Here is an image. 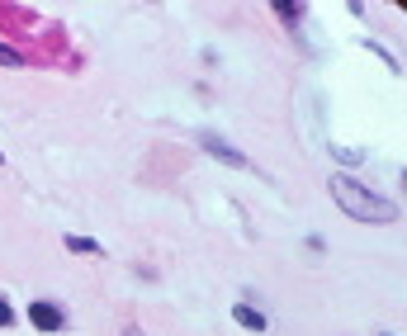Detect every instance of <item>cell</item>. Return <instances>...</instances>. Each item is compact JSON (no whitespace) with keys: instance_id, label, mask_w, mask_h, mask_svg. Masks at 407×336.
<instances>
[{"instance_id":"obj_1","label":"cell","mask_w":407,"mask_h":336,"mask_svg":"<svg viewBox=\"0 0 407 336\" xmlns=\"http://www.w3.org/2000/svg\"><path fill=\"white\" fill-rule=\"evenodd\" d=\"M331 199H336L341 213L355 218V223H393V218H398V204H393V199L374 194L370 185H360V180H350V176H331Z\"/></svg>"},{"instance_id":"obj_2","label":"cell","mask_w":407,"mask_h":336,"mask_svg":"<svg viewBox=\"0 0 407 336\" xmlns=\"http://www.w3.org/2000/svg\"><path fill=\"white\" fill-rule=\"evenodd\" d=\"M29 322L38 327V332H62L66 327L62 308H52V304H29Z\"/></svg>"},{"instance_id":"obj_3","label":"cell","mask_w":407,"mask_h":336,"mask_svg":"<svg viewBox=\"0 0 407 336\" xmlns=\"http://www.w3.org/2000/svg\"><path fill=\"white\" fill-rule=\"evenodd\" d=\"M204 152H208V157H218V161H228V166H247V157H242L232 143L213 138V133H204Z\"/></svg>"},{"instance_id":"obj_4","label":"cell","mask_w":407,"mask_h":336,"mask_svg":"<svg viewBox=\"0 0 407 336\" xmlns=\"http://www.w3.org/2000/svg\"><path fill=\"white\" fill-rule=\"evenodd\" d=\"M232 318H237V327H247V332H266V313H261V308H251V304H237Z\"/></svg>"},{"instance_id":"obj_5","label":"cell","mask_w":407,"mask_h":336,"mask_svg":"<svg viewBox=\"0 0 407 336\" xmlns=\"http://www.w3.org/2000/svg\"><path fill=\"white\" fill-rule=\"evenodd\" d=\"M66 251H81V256H100L105 246H100V241H90V237H66Z\"/></svg>"},{"instance_id":"obj_6","label":"cell","mask_w":407,"mask_h":336,"mask_svg":"<svg viewBox=\"0 0 407 336\" xmlns=\"http://www.w3.org/2000/svg\"><path fill=\"white\" fill-rule=\"evenodd\" d=\"M0 62H5V66H24V57H19L15 48H5V43H0Z\"/></svg>"},{"instance_id":"obj_7","label":"cell","mask_w":407,"mask_h":336,"mask_svg":"<svg viewBox=\"0 0 407 336\" xmlns=\"http://www.w3.org/2000/svg\"><path fill=\"white\" fill-rule=\"evenodd\" d=\"M10 322H15V308H10L5 299H0V327H10Z\"/></svg>"},{"instance_id":"obj_8","label":"cell","mask_w":407,"mask_h":336,"mask_svg":"<svg viewBox=\"0 0 407 336\" xmlns=\"http://www.w3.org/2000/svg\"><path fill=\"white\" fill-rule=\"evenodd\" d=\"M124 336H142V332H138V327H128V332H124Z\"/></svg>"},{"instance_id":"obj_9","label":"cell","mask_w":407,"mask_h":336,"mask_svg":"<svg viewBox=\"0 0 407 336\" xmlns=\"http://www.w3.org/2000/svg\"><path fill=\"white\" fill-rule=\"evenodd\" d=\"M0 161H5V157H0Z\"/></svg>"}]
</instances>
